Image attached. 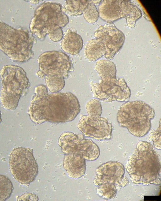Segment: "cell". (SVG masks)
Instances as JSON below:
<instances>
[{"instance_id":"83f0119b","label":"cell","mask_w":161,"mask_h":201,"mask_svg":"<svg viewBox=\"0 0 161 201\" xmlns=\"http://www.w3.org/2000/svg\"><path fill=\"white\" fill-rule=\"evenodd\" d=\"M18 200L21 201H38V198L35 194L31 193H26L22 194L18 198Z\"/></svg>"},{"instance_id":"3957f363","label":"cell","mask_w":161,"mask_h":201,"mask_svg":"<svg viewBox=\"0 0 161 201\" xmlns=\"http://www.w3.org/2000/svg\"><path fill=\"white\" fill-rule=\"evenodd\" d=\"M36 40L27 29L15 28L0 21V50L12 61L25 62L32 58Z\"/></svg>"},{"instance_id":"44dd1931","label":"cell","mask_w":161,"mask_h":201,"mask_svg":"<svg viewBox=\"0 0 161 201\" xmlns=\"http://www.w3.org/2000/svg\"><path fill=\"white\" fill-rule=\"evenodd\" d=\"M44 79L46 87L52 93L58 92L64 87L65 78L63 76H46Z\"/></svg>"},{"instance_id":"f1b7e54d","label":"cell","mask_w":161,"mask_h":201,"mask_svg":"<svg viewBox=\"0 0 161 201\" xmlns=\"http://www.w3.org/2000/svg\"><path fill=\"white\" fill-rule=\"evenodd\" d=\"M102 0H92L94 4L96 6L99 5Z\"/></svg>"},{"instance_id":"5bb4252c","label":"cell","mask_w":161,"mask_h":201,"mask_svg":"<svg viewBox=\"0 0 161 201\" xmlns=\"http://www.w3.org/2000/svg\"><path fill=\"white\" fill-rule=\"evenodd\" d=\"M121 0L101 1L98 7L99 17L108 23H112L123 18Z\"/></svg>"},{"instance_id":"7402d4cb","label":"cell","mask_w":161,"mask_h":201,"mask_svg":"<svg viewBox=\"0 0 161 201\" xmlns=\"http://www.w3.org/2000/svg\"><path fill=\"white\" fill-rule=\"evenodd\" d=\"M96 191L99 196L104 199H109L115 197L117 189L114 184L105 183L98 186Z\"/></svg>"},{"instance_id":"d6986e66","label":"cell","mask_w":161,"mask_h":201,"mask_svg":"<svg viewBox=\"0 0 161 201\" xmlns=\"http://www.w3.org/2000/svg\"><path fill=\"white\" fill-rule=\"evenodd\" d=\"M78 139V134L72 132H65L62 133L59 138L58 144L64 155L74 152Z\"/></svg>"},{"instance_id":"4dcf8cb0","label":"cell","mask_w":161,"mask_h":201,"mask_svg":"<svg viewBox=\"0 0 161 201\" xmlns=\"http://www.w3.org/2000/svg\"><path fill=\"white\" fill-rule=\"evenodd\" d=\"M2 121V119L1 118V111L0 110V124L1 123Z\"/></svg>"},{"instance_id":"603a6c76","label":"cell","mask_w":161,"mask_h":201,"mask_svg":"<svg viewBox=\"0 0 161 201\" xmlns=\"http://www.w3.org/2000/svg\"><path fill=\"white\" fill-rule=\"evenodd\" d=\"M13 187L10 179L0 175V201H5L9 198L13 192Z\"/></svg>"},{"instance_id":"cb8c5ba5","label":"cell","mask_w":161,"mask_h":201,"mask_svg":"<svg viewBox=\"0 0 161 201\" xmlns=\"http://www.w3.org/2000/svg\"><path fill=\"white\" fill-rule=\"evenodd\" d=\"M82 14L85 20L89 24H93L97 21L99 17V12L92 0H90L83 10Z\"/></svg>"},{"instance_id":"2e32d148","label":"cell","mask_w":161,"mask_h":201,"mask_svg":"<svg viewBox=\"0 0 161 201\" xmlns=\"http://www.w3.org/2000/svg\"><path fill=\"white\" fill-rule=\"evenodd\" d=\"M61 46L64 52L76 55L79 53L83 47V41L79 35L68 29L62 39Z\"/></svg>"},{"instance_id":"5b68a950","label":"cell","mask_w":161,"mask_h":201,"mask_svg":"<svg viewBox=\"0 0 161 201\" xmlns=\"http://www.w3.org/2000/svg\"><path fill=\"white\" fill-rule=\"evenodd\" d=\"M2 87L1 103L5 109L13 111L17 107L21 97L30 88L31 84L21 67L13 65L4 66L0 70Z\"/></svg>"},{"instance_id":"4316f807","label":"cell","mask_w":161,"mask_h":201,"mask_svg":"<svg viewBox=\"0 0 161 201\" xmlns=\"http://www.w3.org/2000/svg\"><path fill=\"white\" fill-rule=\"evenodd\" d=\"M50 39L53 41L58 42L62 39L64 37L62 28H60L48 34Z\"/></svg>"},{"instance_id":"e0dca14e","label":"cell","mask_w":161,"mask_h":201,"mask_svg":"<svg viewBox=\"0 0 161 201\" xmlns=\"http://www.w3.org/2000/svg\"><path fill=\"white\" fill-rule=\"evenodd\" d=\"M121 4L123 18L126 19L128 27L130 29L134 28L136 21L142 16L141 10L130 0H121Z\"/></svg>"},{"instance_id":"9a60e30c","label":"cell","mask_w":161,"mask_h":201,"mask_svg":"<svg viewBox=\"0 0 161 201\" xmlns=\"http://www.w3.org/2000/svg\"><path fill=\"white\" fill-rule=\"evenodd\" d=\"M78 135V140L75 145V152L80 153L86 160L93 161L98 158L100 149L92 140L86 139L83 134Z\"/></svg>"},{"instance_id":"ffe728a7","label":"cell","mask_w":161,"mask_h":201,"mask_svg":"<svg viewBox=\"0 0 161 201\" xmlns=\"http://www.w3.org/2000/svg\"><path fill=\"white\" fill-rule=\"evenodd\" d=\"M90 0H66L62 10L66 14L70 16H77L82 14L83 11Z\"/></svg>"},{"instance_id":"484cf974","label":"cell","mask_w":161,"mask_h":201,"mask_svg":"<svg viewBox=\"0 0 161 201\" xmlns=\"http://www.w3.org/2000/svg\"><path fill=\"white\" fill-rule=\"evenodd\" d=\"M148 139L153 141L154 147L158 150L161 149V120L159 122L158 128L157 129H150Z\"/></svg>"},{"instance_id":"7c38bea8","label":"cell","mask_w":161,"mask_h":201,"mask_svg":"<svg viewBox=\"0 0 161 201\" xmlns=\"http://www.w3.org/2000/svg\"><path fill=\"white\" fill-rule=\"evenodd\" d=\"M125 171L124 166L119 162H106L96 169L93 182L97 186L105 183H110L116 186L124 187L129 183L128 179L124 176Z\"/></svg>"},{"instance_id":"d4e9b609","label":"cell","mask_w":161,"mask_h":201,"mask_svg":"<svg viewBox=\"0 0 161 201\" xmlns=\"http://www.w3.org/2000/svg\"><path fill=\"white\" fill-rule=\"evenodd\" d=\"M86 109L88 116L90 117H101L102 109L99 100L97 99H93L89 100L86 105Z\"/></svg>"},{"instance_id":"277c9868","label":"cell","mask_w":161,"mask_h":201,"mask_svg":"<svg viewBox=\"0 0 161 201\" xmlns=\"http://www.w3.org/2000/svg\"><path fill=\"white\" fill-rule=\"evenodd\" d=\"M155 115L154 109L143 101H127L120 107L117 120L120 126L126 128L133 135L140 137L149 131L151 120Z\"/></svg>"},{"instance_id":"6da1fadb","label":"cell","mask_w":161,"mask_h":201,"mask_svg":"<svg viewBox=\"0 0 161 201\" xmlns=\"http://www.w3.org/2000/svg\"><path fill=\"white\" fill-rule=\"evenodd\" d=\"M43 84L36 86L28 114L36 124L45 122L64 123L73 120L80 113V107L77 97L70 92L48 94Z\"/></svg>"},{"instance_id":"8fae6325","label":"cell","mask_w":161,"mask_h":201,"mask_svg":"<svg viewBox=\"0 0 161 201\" xmlns=\"http://www.w3.org/2000/svg\"><path fill=\"white\" fill-rule=\"evenodd\" d=\"M94 36L103 43L106 50L104 57L109 60L113 59L122 48L125 40L124 34L113 23L100 26L96 30Z\"/></svg>"},{"instance_id":"8992f818","label":"cell","mask_w":161,"mask_h":201,"mask_svg":"<svg viewBox=\"0 0 161 201\" xmlns=\"http://www.w3.org/2000/svg\"><path fill=\"white\" fill-rule=\"evenodd\" d=\"M69 22V18L62 11L60 3L45 2L36 9L30 22V29L32 35L43 40L47 35L64 27Z\"/></svg>"},{"instance_id":"ac0fdd59","label":"cell","mask_w":161,"mask_h":201,"mask_svg":"<svg viewBox=\"0 0 161 201\" xmlns=\"http://www.w3.org/2000/svg\"><path fill=\"white\" fill-rule=\"evenodd\" d=\"M105 53L104 44L99 38L89 40L85 47V56L90 62L96 61L104 56Z\"/></svg>"},{"instance_id":"ba28073f","label":"cell","mask_w":161,"mask_h":201,"mask_svg":"<svg viewBox=\"0 0 161 201\" xmlns=\"http://www.w3.org/2000/svg\"><path fill=\"white\" fill-rule=\"evenodd\" d=\"M90 84L93 97L104 102H127L131 95L125 79H117L116 75L102 77L99 83L92 81Z\"/></svg>"},{"instance_id":"7a4b0ae2","label":"cell","mask_w":161,"mask_h":201,"mask_svg":"<svg viewBox=\"0 0 161 201\" xmlns=\"http://www.w3.org/2000/svg\"><path fill=\"white\" fill-rule=\"evenodd\" d=\"M125 168L135 185H159L161 184L160 157L153 146L147 141H141L129 158Z\"/></svg>"},{"instance_id":"9c48e42d","label":"cell","mask_w":161,"mask_h":201,"mask_svg":"<svg viewBox=\"0 0 161 201\" xmlns=\"http://www.w3.org/2000/svg\"><path fill=\"white\" fill-rule=\"evenodd\" d=\"M37 61L39 69L36 75L42 79L46 76L56 75L63 76L66 79L74 70L71 59L61 51L44 52L39 57Z\"/></svg>"},{"instance_id":"f546056e","label":"cell","mask_w":161,"mask_h":201,"mask_svg":"<svg viewBox=\"0 0 161 201\" xmlns=\"http://www.w3.org/2000/svg\"><path fill=\"white\" fill-rule=\"evenodd\" d=\"M28 1L30 2V3L33 4H37L39 3L40 1L38 0H30Z\"/></svg>"},{"instance_id":"4fadbf2b","label":"cell","mask_w":161,"mask_h":201,"mask_svg":"<svg viewBox=\"0 0 161 201\" xmlns=\"http://www.w3.org/2000/svg\"><path fill=\"white\" fill-rule=\"evenodd\" d=\"M63 166L68 176L78 179L85 174L86 170V160L77 152L64 155Z\"/></svg>"},{"instance_id":"52a82bcc","label":"cell","mask_w":161,"mask_h":201,"mask_svg":"<svg viewBox=\"0 0 161 201\" xmlns=\"http://www.w3.org/2000/svg\"><path fill=\"white\" fill-rule=\"evenodd\" d=\"M9 166L14 177L24 185L32 182L38 172L33 150L29 148L19 147L14 149L10 154Z\"/></svg>"},{"instance_id":"30bf717a","label":"cell","mask_w":161,"mask_h":201,"mask_svg":"<svg viewBox=\"0 0 161 201\" xmlns=\"http://www.w3.org/2000/svg\"><path fill=\"white\" fill-rule=\"evenodd\" d=\"M77 127L83 134L99 140L110 139L113 127L107 117L82 116Z\"/></svg>"}]
</instances>
